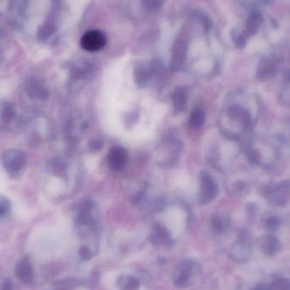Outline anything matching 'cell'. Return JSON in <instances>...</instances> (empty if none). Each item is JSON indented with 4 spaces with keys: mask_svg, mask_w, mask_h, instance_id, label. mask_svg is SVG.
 Masks as SVG:
<instances>
[{
    "mask_svg": "<svg viewBox=\"0 0 290 290\" xmlns=\"http://www.w3.org/2000/svg\"><path fill=\"white\" fill-rule=\"evenodd\" d=\"M74 227L82 240L78 254L83 260L93 258L98 251L100 234V213L97 204L91 199H83L73 210Z\"/></svg>",
    "mask_w": 290,
    "mask_h": 290,
    "instance_id": "cell-1",
    "label": "cell"
},
{
    "mask_svg": "<svg viewBox=\"0 0 290 290\" xmlns=\"http://www.w3.org/2000/svg\"><path fill=\"white\" fill-rule=\"evenodd\" d=\"M117 286L119 290H154L150 276L142 271L122 274L117 277Z\"/></svg>",
    "mask_w": 290,
    "mask_h": 290,
    "instance_id": "cell-2",
    "label": "cell"
},
{
    "mask_svg": "<svg viewBox=\"0 0 290 290\" xmlns=\"http://www.w3.org/2000/svg\"><path fill=\"white\" fill-rule=\"evenodd\" d=\"M26 162L25 154L19 150H9L4 153L2 163L6 172L15 175L22 170Z\"/></svg>",
    "mask_w": 290,
    "mask_h": 290,
    "instance_id": "cell-3",
    "label": "cell"
},
{
    "mask_svg": "<svg viewBox=\"0 0 290 290\" xmlns=\"http://www.w3.org/2000/svg\"><path fill=\"white\" fill-rule=\"evenodd\" d=\"M107 43L105 34L99 30H91L83 34L81 39V45L84 50L90 52L100 50Z\"/></svg>",
    "mask_w": 290,
    "mask_h": 290,
    "instance_id": "cell-4",
    "label": "cell"
},
{
    "mask_svg": "<svg viewBox=\"0 0 290 290\" xmlns=\"http://www.w3.org/2000/svg\"><path fill=\"white\" fill-rule=\"evenodd\" d=\"M128 159L129 155L127 151L119 146L112 147L107 154V164L111 170L114 171L124 170L128 163Z\"/></svg>",
    "mask_w": 290,
    "mask_h": 290,
    "instance_id": "cell-5",
    "label": "cell"
},
{
    "mask_svg": "<svg viewBox=\"0 0 290 290\" xmlns=\"http://www.w3.org/2000/svg\"><path fill=\"white\" fill-rule=\"evenodd\" d=\"M15 273L17 278L24 284H30L34 283V267L27 257H24L18 260L15 267Z\"/></svg>",
    "mask_w": 290,
    "mask_h": 290,
    "instance_id": "cell-6",
    "label": "cell"
},
{
    "mask_svg": "<svg viewBox=\"0 0 290 290\" xmlns=\"http://www.w3.org/2000/svg\"><path fill=\"white\" fill-rule=\"evenodd\" d=\"M228 116L232 119L239 121L245 128H249L251 124V117L246 109L240 106H232L228 110Z\"/></svg>",
    "mask_w": 290,
    "mask_h": 290,
    "instance_id": "cell-7",
    "label": "cell"
},
{
    "mask_svg": "<svg viewBox=\"0 0 290 290\" xmlns=\"http://www.w3.org/2000/svg\"><path fill=\"white\" fill-rule=\"evenodd\" d=\"M171 99L175 111H183L187 102V90L183 87H178L172 94Z\"/></svg>",
    "mask_w": 290,
    "mask_h": 290,
    "instance_id": "cell-8",
    "label": "cell"
},
{
    "mask_svg": "<svg viewBox=\"0 0 290 290\" xmlns=\"http://www.w3.org/2000/svg\"><path fill=\"white\" fill-rule=\"evenodd\" d=\"M53 290H92L89 284L78 280H67L57 284Z\"/></svg>",
    "mask_w": 290,
    "mask_h": 290,
    "instance_id": "cell-9",
    "label": "cell"
},
{
    "mask_svg": "<svg viewBox=\"0 0 290 290\" xmlns=\"http://www.w3.org/2000/svg\"><path fill=\"white\" fill-rule=\"evenodd\" d=\"M263 17L260 14L253 13L248 18L245 25V31L244 34L245 36H252L259 29L260 24L262 23Z\"/></svg>",
    "mask_w": 290,
    "mask_h": 290,
    "instance_id": "cell-10",
    "label": "cell"
},
{
    "mask_svg": "<svg viewBox=\"0 0 290 290\" xmlns=\"http://www.w3.org/2000/svg\"><path fill=\"white\" fill-rule=\"evenodd\" d=\"M206 119L205 113L201 108H195L191 113L189 117V125L193 129H198L204 124Z\"/></svg>",
    "mask_w": 290,
    "mask_h": 290,
    "instance_id": "cell-11",
    "label": "cell"
},
{
    "mask_svg": "<svg viewBox=\"0 0 290 290\" xmlns=\"http://www.w3.org/2000/svg\"><path fill=\"white\" fill-rule=\"evenodd\" d=\"M275 74V66L271 61L267 60L266 62L262 63V67L259 68V71L257 73V77L259 79L264 80L270 77H273Z\"/></svg>",
    "mask_w": 290,
    "mask_h": 290,
    "instance_id": "cell-12",
    "label": "cell"
},
{
    "mask_svg": "<svg viewBox=\"0 0 290 290\" xmlns=\"http://www.w3.org/2000/svg\"><path fill=\"white\" fill-rule=\"evenodd\" d=\"M27 91H28V94L30 95V97H33L34 98L41 99L43 97H47V91L41 85L40 83H38L35 80L28 83Z\"/></svg>",
    "mask_w": 290,
    "mask_h": 290,
    "instance_id": "cell-13",
    "label": "cell"
},
{
    "mask_svg": "<svg viewBox=\"0 0 290 290\" xmlns=\"http://www.w3.org/2000/svg\"><path fill=\"white\" fill-rule=\"evenodd\" d=\"M11 215V204L6 197L2 196L0 199V220L5 221Z\"/></svg>",
    "mask_w": 290,
    "mask_h": 290,
    "instance_id": "cell-14",
    "label": "cell"
},
{
    "mask_svg": "<svg viewBox=\"0 0 290 290\" xmlns=\"http://www.w3.org/2000/svg\"><path fill=\"white\" fill-rule=\"evenodd\" d=\"M186 45L184 44L183 42L179 43L175 49V53H174V59L173 63L174 67H179L181 64L183 63L186 57Z\"/></svg>",
    "mask_w": 290,
    "mask_h": 290,
    "instance_id": "cell-15",
    "label": "cell"
},
{
    "mask_svg": "<svg viewBox=\"0 0 290 290\" xmlns=\"http://www.w3.org/2000/svg\"><path fill=\"white\" fill-rule=\"evenodd\" d=\"M2 119L5 122L10 121L14 116L13 107L10 103H3L1 110Z\"/></svg>",
    "mask_w": 290,
    "mask_h": 290,
    "instance_id": "cell-16",
    "label": "cell"
},
{
    "mask_svg": "<svg viewBox=\"0 0 290 290\" xmlns=\"http://www.w3.org/2000/svg\"><path fill=\"white\" fill-rule=\"evenodd\" d=\"M232 37L234 43L238 48L244 47L246 43V36L244 34H237V32H235V35L233 34Z\"/></svg>",
    "mask_w": 290,
    "mask_h": 290,
    "instance_id": "cell-17",
    "label": "cell"
},
{
    "mask_svg": "<svg viewBox=\"0 0 290 290\" xmlns=\"http://www.w3.org/2000/svg\"><path fill=\"white\" fill-rule=\"evenodd\" d=\"M13 289V284L10 278H4L2 281V284H1V290H12Z\"/></svg>",
    "mask_w": 290,
    "mask_h": 290,
    "instance_id": "cell-18",
    "label": "cell"
},
{
    "mask_svg": "<svg viewBox=\"0 0 290 290\" xmlns=\"http://www.w3.org/2000/svg\"><path fill=\"white\" fill-rule=\"evenodd\" d=\"M146 4H147V7H149L150 9H156V7H158V5H160L161 3L160 2H156V1H148V2H146Z\"/></svg>",
    "mask_w": 290,
    "mask_h": 290,
    "instance_id": "cell-19",
    "label": "cell"
},
{
    "mask_svg": "<svg viewBox=\"0 0 290 290\" xmlns=\"http://www.w3.org/2000/svg\"><path fill=\"white\" fill-rule=\"evenodd\" d=\"M285 79L287 81H290V70L287 71L285 73Z\"/></svg>",
    "mask_w": 290,
    "mask_h": 290,
    "instance_id": "cell-20",
    "label": "cell"
},
{
    "mask_svg": "<svg viewBox=\"0 0 290 290\" xmlns=\"http://www.w3.org/2000/svg\"><path fill=\"white\" fill-rule=\"evenodd\" d=\"M173 219H174L173 215H172V214H171V220H173ZM173 224H174V222H171V225H172V226H173Z\"/></svg>",
    "mask_w": 290,
    "mask_h": 290,
    "instance_id": "cell-21",
    "label": "cell"
}]
</instances>
